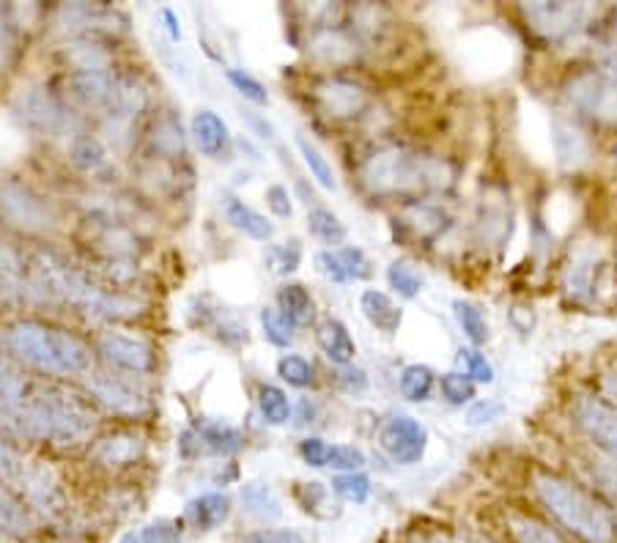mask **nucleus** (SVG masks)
Listing matches in <instances>:
<instances>
[{
    "instance_id": "obj_52",
    "label": "nucleus",
    "mask_w": 617,
    "mask_h": 543,
    "mask_svg": "<svg viewBox=\"0 0 617 543\" xmlns=\"http://www.w3.org/2000/svg\"><path fill=\"white\" fill-rule=\"evenodd\" d=\"M338 382H340V388H344L346 393H351V395H360V393H366V390H368L366 371H360V368H355V366L340 368Z\"/></svg>"
},
{
    "instance_id": "obj_40",
    "label": "nucleus",
    "mask_w": 617,
    "mask_h": 543,
    "mask_svg": "<svg viewBox=\"0 0 617 543\" xmlns=\"http://www.w3.org/2000/svg\"><path fill=\"white\" fill-rule=\"evenodd\" d=\"M333 491L340 497V500L355 502V506H362V502H366L370 497V480H368V475H362V473L335 475Z\"/></svg>"
},
{
    "instance_id": "obj_43",
    "label": "nucleus",
    "mask_w": 617,
    "mask_h": 543,
    "mask_svg": "<svg viewBox=\"0 0 617 543\" xmlns=\"http://www.w3.org/2000/svg\"><path fill=\"white\" fill-rule=\"evenodd\" d=\"M329 469H338L340 475L344 473H360L366 467V453L355 445H333L329 447V458H327Z\"/></svg>"
},
{
    "instance_id": "obj_27",
    "label": "nucleus",
    "mask_w": 617,
    "mask_h": 543,
    "mask_svg": "<svg viewBox=\"0 0 617 543\" xmlns=\"http://www.w3.org/2000/svg\"><path fill=\"white\" fill-rule=\"evenodd\" d=\"M434 384H436V373L431 371L429 366H420V362L407 366L401 371V377H398V390H401L403 399L412 401V404H423V401H429L431 393H434Z\"/></svg>"
},
{
    "instance_id": "obj_55",
    "label": "nucleus",
    "mask_w": 617,
    "mask_h": 543,
    "mask_svg": "<svg viewBox=\"0 0 617 543\" xmlns=\"http://www.w3.org/2000/svg\"><path fill=\"white\" fill-rule=\"evenodd\" d=\"M160 17H162V20H165V31L171 33L173 42H182V28H178L176 14H173L171 9H162V11H160Z\"/></svg>"
},
{
    "instance_id": "obj_1",
    "label": "nucleus",
    "mask_w": 617,
    "mask_h": 543,
    "mask_svg": "<svg viewBox=\"0 0 617 543\" xmlns=\"http://www.w3.org/2000/svg\"><path fill=\"white\" fill-rule=\"evenodd\" d=\"M532 491L543 511L580 543H615L617 519L613 508L585 486L549 469L532 473Z\"/></svg>"
},
{
    "instance_id": "obj_21",
    "label": "nucleus",
    "mask_w": 617,
    "mask_h": 543,
    "mask_svg": "<svg viewBox=\"0 0 617 543\" xmlns=\"http://www.w3.org/2000/svg\"><path fill=\"white\" fill-rule=\"evenodd\" d=\"M278 311L289 318L291 327H311L316 322V302L300 283H285L278 291Z\"/></svg>"
},
{
    "instance_id": "obj_61",
    "label": "nucleus",
    "mask_w": 617,
    "mask_h": 543,
    "mask_svg": "<svg viewBox=\"0 0 617 543\" xmlns=\"http://www.w3.org/2000/svg\"><path fill=\"white\" fill-rule=\"evenodd\" d=\"M615 294H617V264H615Z\"/></svg>"
},
{
    "instance_id": "obj_57",
    "label": "nucleus",
    "mask_w": 617,
    "mask_h": 543,
    "mask_svg": "<svg viewBox=\"0 0 617 543\" xmlns=\"http://www.w3.org/2000/svg\"><path fill=\"white\" fill-rule=\"evenodd\" d=\"M267 539L274 541V543H305V539H302V535L291 533V530H283V533H269Z\"/></svg>"
},
{
    "instance_id": "obj_33",
    "label": "nucleus",
    "mask_w": 617,
    "mask_h": 543,
    "mask_svg": "<svg viewBox=\"0 0 617 543\" xmlns=\"http://www.w3.org/2000/svg\"><path fill=\"white\" fill-rule=\"evenodd\" d=\"M258 409H261L263 420H267L269 425H283L289 423L291 417L289 395L280 388H274V384H263V388L258 390Z\"/></svg>"
},
{
    "instance_id": "obj_41",
    "label": "nucleus",
    "mask_w": 617,
    "mask_h": 543,
    "mask_svg": "<svg viewBox=\"0 0 617 543\" xmlns=\"http://www.w3.org/2000/svg\"><path fill=\"white\" fill-rule=\"evenodd\" d=\"M480 231H484V242L502 245L505 237H510V211L505 204H489L486 206V217L480 222Z\"/></svg>"
},
{
    "instance_id": "obj_56",
    "label": "nucleus",
    "mask_w": 617,
    "mask_h": 543,
    "mask_svg": "<svg viewBox=\"0 0 617 543\" xmlns=\"http://www.w3.org/2000/svg\"><path fill=\"white\" fill-rule=\"evenodd\" d=\"M602 393L607 395V399H613L617 404V371L607 373V377H602Z\"/></svg>"
},
{
    "instance_id": "obj_11",
    "label": "nucleus",
    "mask_w": 617,
    "mask_h": 543,
    "mask_svg": "<svg viewBox=\"0 0 617 543\" xmlns=\"http://www.w3.org/2000/svg\"><path fill=\"white\" fill-rule=\"evenodd\" d=\"M307 53L324 66H349L360 55V42L355 31H344L340 25H322L307 42Z\"/></svg>"
},
{
    "instance_id": "obj_32",
    "label": "nucleus",
    "mask_w": 617,
    "mask_h": 543,
    "mask_svg": "<svg viewBox=\"0 0 617 543\" xmlns=\"http://www.w3.org/2000/svg\"><path fill=\"white\" fill-rule=\"evenodd\" d=\"M242 506L247 513L258 519H278L280 517V502L272 495V489L263 484H247L242 489Z\"/></svg>"
},
{
    "instance_id": "obj_34",
    "label": "nucleus",
    "mask_w": 617,
    "mask_h": 543,
    "mask_svg": "<svg viewBox=\"0 0 617 543\" xmlns=\"http://www.w3.org/2000/svg\"><path fill=\"white\" fill-rule=\"evenodd\" d=\"M72 162H75L80 171H99V167L108 162V154H105V145L99 143L94 135H77L72 140Z\"/></svg>"
},
{
    "instance_id": "obj_60",
    "label": "nucleus",
    "mask_w": 617,
    "mask_h": 543,
    "mask_svg": "<svg viewBox=\"0 0 617 543\" xmlns=\"http://www.w3.org/2000/svg\"><path fill=\"white\" fill-rule=\"evenodd\" d=\"M258 543H274V541H269L267 535H261V541H258Z\"/></svg>"
},
{
    "instance_id": "obj_5",
    "label": "nucleus",
    "mask_w": 617,
    "mask_h": 543,
    "mask_svg": "<svg viewBox=\"0 0 617 543\" xmlns=\"http://www.w3.org/2000/svg\"><path fill=\"white\" fill-rule=\"evenodd\" d=\"M91 425L94 414L88 412L86 404L64 393H53V390L22 406V428L31 436L58 442V445H72L80 436H86Z\"/></svg>"
},
{
    "instance_id": "obj_42",
    "label": "nucleus",
    "mask_w": 617,
    "mask_h": 543,
    "mask_svg": "<svg viewBox=\"0 0 617 543\" xmlns=\"http://www.w3.org/2000/svg\"><path fill=\"white\" fill-rule=\"evenodd\" d=\"M226 77H228V83L234 86V91H237L239 97H245L247 102H252V105H267L269 102V94H267V88H263V83L256 80L250 72L228 69Z\"/></svg>"
},
{
    "instance_id": "obj_46",
    "label": "nucleus",
    "mask_w": 617,
    "mask_h": 543,
    "mask_svg": "<svg viewBox=\"0 0 617 543\" xmlns=\"http://www.w3.org/2000/svg\"><path fill=\"white\" fill-rule=\"evenodd\" d=\"M338 259L344 264L346 280L349 283H357V280H368L374 274V267H370L366 250L360 248H338Z\"/></svg>"
},
{
    "instance_id": "obj_19",
    "label": "nucleus",
    "mask_w": 617,
    "mask_h": 543,
    "mask_svg": "<svg viewBox=\"0 0 617 543\" xmlns=\"http://www.w3.org/2000/svg\"><path fill=\"white\" fill-rule=\"evenodd\" d=\"M360 311L368 318L370 327H376L385 335H396L403 322V311L385 294V291L366 289L360 294Z\"/></svg>"
},
{
    "instance_id": "obj_47",
    "label": "nucleus",
    "mask_w": 617,
    "mask_h": 543,
    "mask_svg": "<svg viewBox=\"0 0 617 543\" xmlns=\"http://www.w3.org/2000/svg\"><path fill=\"white\" fill-rule=\"evenodd\" d=\"M505 412V404L497 399H480V401H473L467 409V425H489L494 420L502 417Z\"/></svg>"
},
{
    "instance_id": "obj_29",
    "label": "nucleus",
    "mask_w": 617,
    "mask_h": 543,
    "mask_svg": "<svg viewBox=\"0 0 617 543\" xmlns=\"http://www.w3.org/2000/svg\"><path fill=\"white\" fill-rule=\"evenodd\" d=\"M296 149H300L302 160H305L307 171H311V176L316 178V184L322 189H335L338 187V178H335V171L333 165H329L327 156L322 154V149H318L313 140H307L305 135H296Z\"/></svg>"
},
{
    "instance_id": "obj_58",
    "label": "nucleus",
    "mask_w": 617,
    "mask_h": 543,
    "mask_svg": "<svg viewBox=\"0 0 617 543\" xmlns=\"http://www.w3.org/2000/svg\"><path fill=\"white\" fill-rule=\"evenodd\" d=\"M119 543H143V541H140L138 533H127V535H121Z\"/></svg>"
},
{
    "instance_id": "obj_24",
    "label": "nucleus",
    "mask_w": 617,
    "mask_h": 543,
    "mask_svg": "<svg viewBox=\"0 0 617 543\" xmlns=\"http://www.w3.org/2000/svg\"><path fill=\"white\" fill-rule=\"evenodd\" d=\"M508 533L513 543H571L552 524L541 522L535 517H527V513H510Z\"/></svg>"
},
{
    "instance_id": "obj_53",
    "label": "nucleus",
    "mask_w": 617,
    "mask_h": 543,
    "mask_svg": "<svg viewBox=\"0 0 617 543\" xmlns=\"http://www.w3.org/2000/svg\"><path fill=\"white\" fill-rule=\"evenodd\" d=\"M593 475H596L602 491H607V495L617 502V467H615V464H607V467H596V469H593Z\"/></svg>"
},
{
    "instance_id": "obj_50",
    "label": "nucleus",
    "mask_w": 617,
    "mask_h": 543,
    "mask_svg": "<svg viewBox=\"0 0 617 543\" xmlns=\"http://www.w3.org/2000/svg\"><path fill=\"white\" fill-rule=\"evenodd\" d=\"M25 528H28V517L20 511V506H14V502L0 497V530H6V533H22Z\"/></svg>"
},
{
    "instance_id": "obj_20",
    "label": "nucleus",
    "mask_w": 617,
    "mask_h": 543,
    "mask_svg": "<svg viewBox=\"0 0 617 543\" xmlns=\"http://www.w3.org/2000/svg\"><path fill=\"white\" fill-rule=\"evenodd\" d=\"M223 211H226V220L231 222L239 234H245L247 239H256V242H269V239L274 237L272 222H269L261 211H256L252 206H247L245 200L234 198V195H228Z\"/></svg>"
},
{
    "instance_id": "obj_4",
    "label": "nucleus",
    "mask_w": 617,
    "mask_h": 543,
    "mask_svg": "<svg viewBox=\"0 0 617 543\" xmlns=\"http://www.w3.org/2000/svg\"><path fill=\"white\" fill-rule=\"evenodd\" d=\"M39 283H42L47 300H61L72 307H80L88 316L127 318L138 313V302L99 289L86 274L72 270V267H66L64 261L50 253L39 264Z\"/></svg>"
},
{
    "instance_id": "obj_14",
    "label": "nucleus",
    "mask_w": 617,
    "mask_h": 543,
    "mask_svg": "<svg viewBox=\"0 0 617 543\" xmlns=\"http://www.w3.org/2000/svg\"><path fill=\"white\" fill-rule=\"evenodd\" d=\"M190 132H193V140L201 154L209 156V160H217V156L228 154V149H231V132H228V124L215 110H198L193 116Z\"/></svg>"
},
{
    "instance_id": "obj_44",
    "label": "nucleus",
    "mask_w": 617,
    "mask_h": 543,
    "mask_svg": "<svg viewBox=\"0 0 617 543\" xmlns=\"http://www.w3.org/2000/svg\"><path fill=\"white\" fill-rule=\"evenodd\" d=\"M154 145L167 156H176L184 151L182 124L176 119H162L154 130Z\"/></svg>"
},
{
    "instance_id": "obj_15",
    "label": "nucleus",
    "mask_w": 617,
    "mask_h": 543,
    "mask_svg": "<svg viewBox=\"0 0 617 543\" xmlns=\"http://www.w3.org/2000/svg\"><path fill=\"white\" fill-rule=\"evenodd\" d=\"M228 517H231V500L220 495V491L201 495L184 506V522L193 530H198V533H212V530L223 528Z\"/></svg>"
},
{
    "instance_id": "obj_7",
    "label": "nucleus",
    "mask_w": 617,
    "mask_h": 543,
    "mask_svg": "<svg viewBox=\"0 0 617 543\" xmlns=\"http://www.w3.org/2000/svg\"><path fill=\"white\" fill-rule=\"evenodd\" d=\"M571 417L576 428L617 464V406L596 395H580L571 404Z\"/></svg>"
},
{
    "instance_id": "obj_17",
    "label": "nucleus",
    "mask_w": 617,
    "mask_h": 543,
    "mask_svg": "<svg viewBox=\"0 0 617 543\" xmlns=\"http://www.w3.org/2000/svg\"><path fill=\"white\" fill-rule=\"evenodd\" d=\"M316 344L318 349L324 351V357H327L329 362H335V366L346 368L355 362L357 344L355 338H351L349 327H346L344 322H338V318H327V322L318 324Z\"/></svg>"
},
{
    "instance_id": "obj_39",
    "label": "nucleus",
    "mask_w": 617,
    "mask_h": 543,
    "mask_svg": "<svg viewBox=\"0 0 617 543\" xmlns=\"http://www.w3.org/2000/svg\"><path fill=\"white\" fill-rule=\"evenodd\" d=\"M440 390H442V395H445L447 404H453V406H464V404H473L475 401V382L462 371L445 373V377L440 379Z\"/></svg>"
},
{
    "instance_id": "obj_23",
    "label": "nucleus",
    "mask_w": 617,
    "mask_h": 543,
    "mask_svg": "<svg viewBox=\"0 0 617 543\" xmlns=\"http://www.w3.org/2000/svg\"><path fill=\"white\" fill-rule=\"evenodd\" d=\"M195 439H198V450L204 453H237L245 445L242 431L234 428L228 423H201L195 428Z\"/></svg>"
},
{
    "instance_id": "obj_8",
    "label": "nucleus",
    "mask_w": 617,
    "mask_h": 543,
    "mask_svg": "<svg viewBox=\"0 0 617 543\" xmlns=\"http://www.w3.org/2000/svg\"><path fill=\"white\" fill-rule=\"evenodd\" d=\"M379 447L401 467L423 461L429 450V431L412 414H392L379 431Z\"/></svg>"
},
{
    "instance_id": "obj_48",
    "label": "nucleus",
    "mask_w": 617,
    "mask_h": 543,
    "mask_svg": "<svg viewBox=\"0 0 617 543\" xmlns=\"http://www.w3.org/2000/svg\"><path fill=\"white\" fill-rule=\"evenodd\" d=\"M143 543H182V530H178L176 522L171 519H160V522L149 524L140 535Z\"/></svg>"
},
{
    "instance_id": "obj_18",
    "label": "nucleus",
    "mask_w": 617,
    "mask_h": 543,
    "mask_svg": "<svg viewBox=\"0 0 617 543\" xmlns=\"http://www.w3.org/2000/svg\"><path fill=\"white\" fill-rule=\"evenodd\" d=\"M91 393L97 395L99 404H105L110 409V412L116 414H140L145 412V401L140 399L138 393H134L129 384L119 382V379L113 377H97L91 379Z\"/></svg>"
},
{
    "instance_id": "obj_28",
    "label": "nucleus",
    "mask_w": 617,
    "mask_h": 543,
    "mask_svg": "<svg viewBox=\"0 0 617 543\" xmlns=\"http://www.w3.org/2000/svg\"><path fill=\"white\" fill-rule=\"evenodd\" d=\"M140 453V439L132 434H116V436H108V439H102L97 445V450H94V458H97L99 464H108V467H113V464H132L134 458H138Z\"/></svg>"
},
{
    "instance_id": "obj_10",
    "label": "nucleus",
    "mask_w": 617,
    "mask_h": 543,
    "mask_svg": "<svg viewBox=\"0 0 617 543\" xmlns=\"http://www.w3.org/2000/svg\"><path fill=\"white\" fill-rule=\"evenodd\" d=\"M521 14L538 36L546 42H563L585 25L587 9L582 3H524Z\"/></svg>"
},
{
    "instance_id": "obj_2",
    "label": "nucleus",
    "mask_w": 617,
    "mask_h": 543,
    "mask_svg": "<svg viewBox=\"0 0 617 543\" xmlns=\"http://www.w3.org/2000/svg\"><path fill=\"white\" fill-rule=\"evenodd\" d=\"M360 182L370 195L396 198V195L442 193L451 187L453 167L440 156L420 154L407 145H379L362 160Z\"/></svg>"
},
{
    "instance_id": "obj_37",
    "label": "nucleus",
    "mask_w": 617,
    "mask_h": 543,
    "mask_svg": "<svg viewBox=\"0 0 617 543\" xmlns=\"http://www.w3.org/2000/svg\"><path fill=\"white\" fill-rule=\"evenodd\" d=\"M261 327H263V338L269 340L278 349H289L294 344V327H291L289 318L283 316L274 307H263L261 311Z\"/></svg>"
},
{
    "instance_id": "obj_16",
    "label": "nucleus",
    "mask_w": 617,
    "mask_h": 543,
    "mask_svg": "<svg viewBox=\"0 0 617 543\" xmlns=\"http://www.w3.org/2000/svg\"><path fill=\"white\" fill-rule=\"evenodd\" d=\"M552 143L558 162L569 171H580L582 165H587L591 160V140L580 127H574L571 121L558 119L552 124Z\"/></svg>"
},
{
    "instance_id": "obj_49",
    "label": "nucleus",
    "mask_w": 617,
    "mask_h": 543,
    "mask_svg": "<svg viewBox=\"0 0 617 543\" xmlns=\"http://www.w3.org/2000/svg\"><path fill=\"white\" fill-rule=\"evenodd\" d=\"M300 456H302V461L307 464V467H327L329 445L324 439H316V436H311V439L300 442Z\"/></svg>"
},
{
    "instance_id": "obj_9",
    "label": "nucleus",
    "mask_w": 617,
    "mask_h": 543,
    "mask_svg": "<svg viewBox=\"0 0 617 543\" xmlns=\"http://www.w3.org/2000/svg\"><path fill=\"white\" fill-rule=\"evenodd\" d=\"M313 102L327 119L351 121L360 119L370 105V94L360 83L346 80V77H322L313 86Z\"/></svg>"
},
{
    "instance_id": "obj_22",
    "label": "nucleus",
    "mask_w": 617,
    "mask_h": 543,
    "mask_svg": "<svg viewBox=\"0 0 617 543\" xmlns=\"http://www.w3.org/2000/svg\"><path fill=\"white\" fill-rule=\"evenodd\" d=\"M596 270H598V259L593 253H582L576 256L574 261L565 270L563 285L565 294L571 296L574 302H587L596 291Z\"/></svg>"
},
{
    "instance_id": "obj_31",
    "label": "nucleus",
    "mask_w": 617,
    "mask_h": 543,
    "mask_svg": "<svg viewBox=\"0 0 617 543\" xmlns=\"http://www.w3.org/2000/svg\"><path fill=\"white\" fill-rule=\"evenodd\" d=\"M453 316H456L458 327H462L464 338H467L469 344L480 346L489 340V324H486L484 313H480L478 307L464 300H456L453 302Z\"/></svg>"
},
{
    "instance_id": "obj_13",
    "label": "nucleus",
    "mask_w": 617,
    "mask_h": 543,
    "mask_svg": "<svg viewBox=\"0 0 617 543\" xmlns=\"http://www.w3.org/2000/svg\"><path fill=\"white\" fill-rule=\"evenodd\" d=\"M69 97L75 99V105L86 110H110L116 97V77L105 72H72L69 80Z\"/></svg>"
},
{
    "instance_id": "obj_26",
    "label": "nucleus",
    "mask_w": 617,
    "mask_h": 543,
    "mask_svg": "<svg viewBox=\"0 0 617 543\" xmlns=\"http://www.w3.org/2000/svg\"><path fill=\"white\" fill-rule=\"evenodd\" d=\"M401 222L403 226L412 231V237L418 239H431L436 237L440 231H445V211L436 209V206H429V204H409L407 209H403L401 215Z\"/></svg>"
},
{
    "instance_id": "obj_30",
    "label": "nucleus",
    "mask_w": 617,
    "mask_h": 543,
    "mask_svg": "<svg viewBox=\"0 0 617 543\" xmlns=\"http://www.w3.org/2000/svg\"><path fill=\"white\" fill-rule=\"evenodd\" d=\"M31 116H33V124H36L39 130H47L53 132V135L69 124L66 108L53 97V94H36L31 102Z\"/></svg>"
},
{
    "instance_id": "obj_36",
    "label": "nucleus",
    "mask_w": 617,
    "mask_h": 543,
    "mask_svg": "<svg viewBox=\"0 0 617 543\" xmlns=\"http://www.w3.org/2000/svg\"><path fill=\"white\" fill-rule=\"evenodd\" d=\"M387 283L396 294H401L403 300H414V296L423 291V278H420L418 270L407 261H396V264L387 267Z\"/></svg>"
},
{
    "instance_id": "obj_3",
    "label": "nucleus",
    "mask_w": 617,
    "mask_h": 543,
    "mask_svg": "<svg viewBox=\"0 0 617 543\" xmlns=\"http://www.w3.org/2000/svg\"><path fill=\"white\" fill-rule=\"evenodd\" d=\"M9 346L20 360L55 377H77L91 371V351L72 333L50 324L22 322L9 333Z\"/></svg>"
},
{
    "instance_id": "obj_45",
    "label": "nucleus",
    "mask_w": 617,
    "mask_h": 543,
    "mask_svg": "<svg viewBox=\"0 0 617 543\" xmlns=\"http://www.w3.org/2000/svg\"><path fill=\"white\" fill-rule=\"evenodd\" d=\"M458 362H462L464 373L473 379L475 384H491L494 382V368L491 362L486 360V355H480L478 349H462L458 351Z\"/></svg>"
},
{
    "instance_id": "obj_54",
    "label": "nucleus",
    "mask_w": 617,
    "mask_h": 543,
    "mask_svg": "<svg viewBox=\"0 0 617 543\" xmlns=\"http://www.w3.org/2000/svg\"><path fill=\"white\" fill-rule=\"evenodd\" d=\"M602 72L617 86V44H609L602 58Z\"/></svg>"
},
{
    "instance_id": "obj_59",
    "label": "nucleus",
    "mask_w": 617,
    "mask_h": 543,
    "mask_svg": "<svg viewBox=\"0 0 617 543\" xmlns=\"http://www.w3.org/2000/svg\"><path fill=\"white\" fill-rule=\"evenodd\" d=\"M613 162H615V171H617V145H615V151H613Z\"/></svg>"
},
{
    "instance_id": "obj_51",
    "label": "nucleus",
    "mask_w": 617,
    "mask_h": 543,
    "mask_svg": "<svg viewBox=\"0 0 617 543\" xmlns=\"http://www.w3.org/2000/svg\"><path fill=\"white\" fill-rule=\"evenodd\" d=\"M267 206L272 209L274 217H291L294 215V206H291V195L289 189L283 187V184H272V187L267 189Z\"/></svg>"
},
{
    "instance_id": "obj_6",
    "label": "nucleus",
    "mask_w": 617,
    "mask_h": 543,
    "mask_svg": "<svg viewBox=\"0 0 617 543\" xmlns=\"http://www.w3.org/2000/svg\"><path fill=\"white\" fill-rule=\"evenodd\" d=\"M563 97L585 119L617 127V86L602 69L574 72L565 80Z\"/></svg>"
},
{
    "instance_id": "obj_25",
    "label": "nucleus",
    "mask_w": 617,
    "mask_h": 543,
    "mask_svg": "<svg viewBox=\"0 0 617 543\" xmlns=\"http://www.w3.org/2000/svg\"><path fill=\"white\" fill-rule=\"evenodd\" d=\"M307 231H311L313 239H318V242L329 245V248L335 250L349 237V228H346L344 222H340V217L335 215V211H329L327 206H313V209L307 211Z\"/></svg>"
},
{
    "instance_id": "obj_38",
    "label": "nucleus",
    "mask_w": 617,
    "mask_h": 543,
    "mask_svg": "<svg viewBox=\"0 0 617 543\" xmlns=\"http://www.w3.org/2000/svg\"><path fill=\"white\" fill-rule=\"evenodd\" d=\"M278 377L283 379L289 388H311L313 384V366L300 355H285L278 362Z\"/></svg>"
},
{
    "instance_id": "obj_12",
    "label": "nucleus",
    "mask_w": 617,
    "mask_h": 543,
    "mask_svg": "<svg viewBox=\"0 0 617 543\" xmlns=\"http://www.w3.org/2000/svg\"><path fill=\"white\" fill-rule=\"evenodd\" d=\"M99 355L113 368L127 373H149L154 368V355L143 340L127 338V335L108 333L99 338Z\"/></svg>"
},
{
    "instance_id": "obj_35",
    "label": "nucleus",
    "mask_w": 617,
    "mask_h": 543,
    "mask_svg": "<svg viewBox=\"0 0 617 543\" xmlns=\"http://www.w3.org/2000/svg\"><path fill=\"white\" fill-rule=\"evenodd\" d=\"M302 264V248L296 239H291V242H283V245H272V248L267 250V267L269 272L278 274V278H285V274L296 272Z\"/></svg>"
}]
</instances>
